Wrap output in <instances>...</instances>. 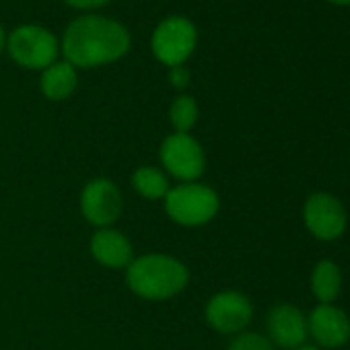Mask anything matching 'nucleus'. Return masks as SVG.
I'll return each mask as SVG.
<instances>
[{
	"label": "nucleus",
	"mask_w": 350,
	"mask_h": 350,
	"mask_svg": "<svg viewBox=\"0 0 350 350\" xmlns=\"http://www.w3.org/2000/svg\"><path fill=\"white\" fill-rule=\"evenodd\" d=\"M204 317L219 334H241L252 323L254 305L239 291H221L208 299Z\"/></svg>",
	"instance_id": "obj_9"
},
{
	"label": "nucleus",
	"mask_w": 350,
	"mask_h": 350,
	"mask_svg": "<svg viewBox=\"0 0 350 350\" xmlns=\"http://www.w3.org/2000/svg\"><path fill=\"white\" fill-rule=\"evenodd\" d=\"M169 83H171L173 89H178V91L188 89V85H190V70L186 68V64L169 68Z\"/></svg>",
	"instance_id": "obj_18"
},
{
	"label": "nucleus",
	"mask_w": 350,
	"mask_h": 350,
	"mask_svg": "<svg viewBox=\"0 0 350 350\" xmlns=\"http://www.w3.org/2000/svg\"><path fill=\"white\" fill-rule=\"evenodd\" d=\"M81 215L97 229L111 227L124 211V196L120 188L107 178H95L85 184L81 192Z\"/></svg>",
	"instance_id": "obj_7"
},
{
	"label": "nucleus",
	"mask_w": 350,
	"mask_h": 350,
	"mask_svg": "<svg viewBox=\"0 0 350 350\" xmlns=\"http://www.w3.org/2000/svg\"><path fill=\"white\" fill-rule=\"evenodd\" d=\"M311 291L319 303H334L342 291V272L336 262L319 260L311 272Z\"/></svg>",
	"instance_id": "obj_14"
},
{
	"label": "nucleus",
	"mask_w": 350,
	"mask_h": 350,
	"mask_svg": "<svg viewBox=\"0 0 350 350\" xmlns=\"http://www.w3.org/2000/svg\"><path fill=\"white\" fill-rule=\"evenodd\" d=\"M5 50H7V31L3 29V25H0V54Z\"/></svg>",
	"instance_id": "obj_20"
},
{
	"label": "nucleus",
	"mask_w": 350,
	"mask_h": 350,
	"mask_svg": "<svg viewBox=\"0 0 350 350\" xmlns=\"http://www.w3.org/2000/svg\"><path fill=\"white\" fill-rule=\"evenodd\" d=\"M227 350H274V344L258 332H241L233 338Z\"/></svg>",
	"instance_id": "obj_17"
},
{
	"label": "nucleus",
	"mask_w": 350,
	"mask_h": 350,
	"mask_svg": "<svg viewBox=\"0 0 350 350\" xmlns=\"http://www.w3.org/2000/svg\"><path fill=\"white\" fill-rule=\"evenodd\" d=\"M198 46V29L196 25L180 15L163 19L150 38L152 56L167 68L184 66L186 60L194 54Z\"/></svg>",
	"instance_id": "obj_5"
},
{
	"label": "nucleus",
	"mask_w": 350,
	"mask_h": 350,
	"mask_svg": "<svg viewBox=\"0 0 350 350\" xmlns=\"http://www.w3.org/2000/svg\"><path fill=\"white\" fill-rule=\"evenodd\" d=\"M167 217L182 227H202L211 223L221 208L219 194L204 184H180L163 198Z\"/></svg>",
	"instance_id": "obj_3"
},
{
	"label": "nucleus",
	"mask_w": 350,
	"mask_h": 350,
	"mask_svg": "<svg viewBox=\"0 0 350 350\" xmlns=\"http://www.w3.org/2000/svg\"><path fill=\"white\" fill-rule=\"evenodd\" d=\"M163 171L182 184L196 182L206 169V152L192 134L173 132L163 138L159 148Z\"/></svg>",
	"instance_id": "obj_6"
},
{
	"label": "nucleus",
	"mask_w": 350,
	"mask_h": 350,
	"mask_svg": "<svg viewBox=\"0 0 350 350\" xmlns=\"http://www.w3.org/2000/svg\"><path fill=\"white\" fill-rule=\"evenodd\" d=\"M268 340L284 350H297L307 340V317L305 313L288 303L274 305L266 317Z\"/></svg>",
	"instance_id": "obj_10"
},
{
	"label": "nucleus",
	"mask_w": 350,
	"mask_h": 350,
	"mask_svg": "<svg viewBox=\"0 0 350 350\" xmlns=\"http://www.w3.org/2000/svg\"><path fill=\"white\" fill-rule=\"evenodd\" d=\"M169 122L175 132L190 134V130L198 122V101L186 93L178 95L169 107Z\"/></svg>",
	"instance_id": "obj_16"
},
{
	"label": "nucleus",
	"mask_w": 350,
	"mask_h": 350,
	"mask_svg": "<svg viewBox=\"0 0 350 350\" xmlns=\"http://www.w3.org/2000/svg\"><path fill=\"white\" fill-rule=\"evenodd\" d=\"M297 350H321V348H317V346H307V344H303V346H299Z\"/></svg>",
	"instance_id": "obj_22"
},
{
	"label": "nucleus",
	"mask_w": 350,
	"mask_h": 350,
	"mask_svg": "<svg viewBox=\"0 0 350 350\" xmlns=\"http://www.w3.org/2000/svg\"><path fill=\"white\" fill-rule=\"evenodd\" d=\"M132 186L146 200H163L171 190L167 173L150 165H142L132 173Z\"/></svg>",
	"instance_id": "obj_15"
},
{
	"label": "nucleus",
	"mask_w": 350,
	"mask_h": 350,
	"mask_svg": "<svg viewBox=\"0 0 350 350\" xmlns=\"http://www.w3.org/2000/svg\"><path fill=\"white\" fill-rule=\"evenodd\" d=\"M89 250L95 262L109 270H126L134 260V247L130 239L113 227L97 229L89 241Z\"/></svg>",
	"instance_id": "obj_12"
},
{
	"label": "nucleus",
	"mask_w": 350,
	"mask_h": 350,
	"mask_svg": "<svg viewBox=\"0 0 350 350\" xmlns=\"http://www.w3.org/2000/svg\"><path fill=\"white\" fill-rule=\"evenodd\" d=\"M64 3L72 9H79V11H95V9L105 7L109 0H64Z\"/></svg>",
	"instance_id": "obj_19"
},
{
	"label": "nucleus",
	"mask_w": 350,
	"mask_h": 350,
	"mask_svg": "<svg viewBox=\"0 0 350 350\" xmlns=\"http://www.w3.org/2000/svg\"><path fill=\"white\" fill-rule=\"evenodd\" d=\"M307 329L321 348H340L350 340V317L332 303H319L307 317Z\"/></svg>",
	"instance_id": "obj_11"
},
{
	"label": "nucleus",
	"mask_w": 350,
	"mask_h": 350,
	"mask_svg": "<svg viewBox=\"0 0 350 350\" xmlns=\"http://www.w3.org/2000/svg\"><path fill=\"white\" fill-rule=\"evenodd\" d=\"M7 52L19 66L27 70H46L58 60V38L36 23H25L7 36Z\"/></svg>",
	"instance_id": "obj_4"
},
{
	"label": "nucleus",
	"mask_w": 350,
	"mask_h": 350,
	"mask_svg": "<svg viewBox=\"0 0 350 350\" xmlns=\"http://www.w3.org/2000/svg\"><path fill=\"white\" fill-rule=\"evenodd\" d=\"M188 282V266L167 254H146L134 258L126 268L128 288L146 301H167L178 297Z\"/></svg>",
	"instance_id": "obj_2"
},
{
	"label": "nucleus",
	"mask_w": 350,
	"mask_h": 350,
	"mask_svg": "<svg viewBox=\"0 0 350 350\" xmlns=\"http://www.w3.org/2000/svg\"><path fill=\"white\" fill-rule=\"evenodd\" d=\"M327 3H332V5H342V7H348V5H350V0H327Z\"/></svg>",
	"instance_id": "obj_21"
},
{
	"label": "nucleus",
	"mask_w": 350,
	"mask_h": 350,
	"mask_svg": "<svg viewBox=\"0 0 350 350\" xmlns=\"http://www.w3.org/2000/svg\"><path fill=\"white\" fill-rule=\"evenodd\" d=\"M346 211L342 202L325 192L311 194L303 204V223L319 241H334L346 231Z\"/></svg>",
	"instance_id": "obj_8"
},
{
	"label": "nucleus",
	"mask_w": 350,
	"mask_h": 350,
	"mask_svg": "<svg viewBox=\"0 0 350 350\" xmlns=\"http://www.w3.org/2000/svg\"><path fill=\"white\" fill-rule=\"evenodd\" d=\"M126 25L103 15H81L68 23L60 40L64 60L75 68H97L122 60L130 52Z\"/></svg>",
	"instance_id": "obj_1"
},
{
	"label": "nucleus",
	"mask_w": 350,
	"mask_h": 350,
	"mask_svg": "<svg viewBox=\"0 0 350 350\" xmlns=\"http://www.w3.org/2000/svg\"><path fill=\"white\" fill-rule=\"evenodd\" d=\"M79 87V72L66 60H56L52 66L42 70L40 89L50 101H64L75 95Z\"/></svg>",
	"instance_id": "obj_13"
}]
</instances>
